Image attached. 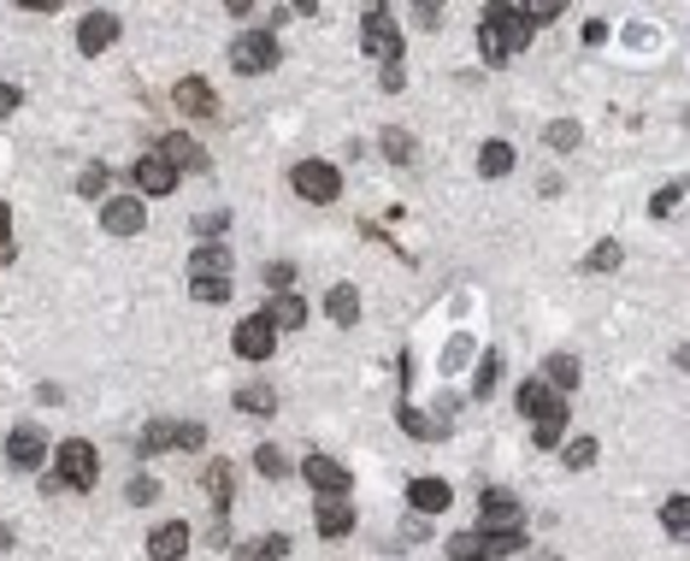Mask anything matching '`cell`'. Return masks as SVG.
<instances>
[{
	"instance_id": "f1b7e54d",
	"label": "cell",
	"mask_w": 690,
	"mask_h": 561,
	"mask_svg": "<svg viewBox=\"0 0 690 561\" xmlns=\"http://www.w3.org/2000/svg\"><path fill=\"white\" fill-rule=\"evenodd\" d=\"M513 172V148L508 142H485L478 148V178H508Z\"/></svg>"
},
{
	"instance_id": "484cf974",
	"label": "cell",
	"mask_w": 690,
	"mask_h": 561,
	"mask_svg": "<svg viewBox=\"0 0 690 561\" xmlns=\"http://www.w3.org/2000/svg\"><path fill=\"white\" fill-rule=\"evenodd\" d=\"M236 407H243V414L272 420V414H278V390L261 384V379H254V384H236Z\"/></svg>"
},
{
	"instance_id": "1f68e13d",
	"label": "cell",
	"mask_w": 690,
	"mask_h": 561,
	"mask_svg": "<svg viewBox=\"0 0 690 561\" xmlns=\"http://www.w3.org/2000/svg\"><path fill=\"white\" fill-rule=\"evenodd\" d=\"M496 384H502V354L485 349V361H478V379H473V396H478V402L496 396Z\"/></svg>"
},
{
	"instance_id": "f907efd6",
	"label": "cell",
	"mask_w": 690,
	"mask_h": 561,
	"mask_svg": "<svg viewBox=\"0 0 690 561\" xmlns=\"http://www.w3.org/2000/svg\"><path fill=\"white\" fill-rule=\"evenodd\" d=\"M413 19H420V30H437V24H443V7H420Z\"/></svg>"
},
{
	"instance_id": "5bb4252c",
	"label": "cell",
	"mask_w": 690,
	"mask_h": 561,
	"mask_svg": "<svg viewBox=\"0 0 690 561\" xmlns=\"http://www.w3.org/2000/svg\"><path fill=\"white\" fill-rule=\"evenodd\" d=\"M189 543H195V538H189L183 520H160V526L148 532V561H183Z\"/></svg>"
},
{
	"instance_id": "b9f144b4",
	"label": "cell",
	"mask_w": 690,
	"mask_h": 561,
	"mask_svg": "<svg viewBox=\"0 0 690 561\" xmlns=\"http://www.w3.org/2000/svg\"><path fill=\"white\" fill-rule=\"evenodd\" d=\"M261 278H266V290H272V296H289V284H296V266H289V261H266Z\"/></svg>"
},
{
	"instance_id": "4dcf8cb0",
	"label": "cell",
	"mask_w": 690,
	"mask_h": 561,
	"mask_svg": "<svg viewBox=\"0 0 690 561\" xmlns=\"http://www.w3.org/2000/svg\"><path fill=\"white\" fill-rule=\"evenodd\" d=\"M448 561H496V555H490L485 532H455L448 538Z\"/></svg>"
},
{
	"instance_id": "7a4b0ae2",
	"label": "cell",
	"mask_w": 690,
	"mask_h": 561,
	"mask_svg": "<svg viewBox=\"0 0 690 561\" xmlns=\"http://www.w3.org/2000/svg\"><path fill=\"white\" fill-rule=\"evenodd\" d=\"M526 42H531V30L513 12V0H490L485 19H478V54H485V65H508Z\"/></svg>"
},
{
	"instance_id": "7402d4cb",
	"label": "cell",
	"mask_w": 690,
	"mask_h": 561,
	"mask_svg": "<svg viewBox=\"0 0 690 561\" xmlns=\"http://www.w3.org/2000/svg\"><path fill=\"white\" fill-rule=\"evenodd\" d=\"M578 379H584V372H578V354H549V361H543V384L555 390V396L578 390Z\"/></svg>"
},
{
	"instance_id": "3957f363",
	"label": "cell",
	"mask_w": 690,
	"mask_h": 561,
	"mask_svg": "<svg viewBox=\"0 0 690 561\" xmlns=\"http://www.w3.org/2000/svg\"><path fill=\"white\" fill-rule=\"evenodd\" d=\"M54 485L60 490H95L100 485V449L89 437H65L54 449Z\"/></svg>"
},
{
	"instance_id": "ffe728a7",
	"label": "cell",
	"mask_w": 690,
	"mask_h": 561,
	"mask_svg": "<svg viewBox=\"0 0 690 561\" xmlns=\"http://www.w3.org/2000/svg\"><path fill=\"white\" fill-rule=\"evenodd\" d=\"M189 278H231V248L224 243H201L189 254Z\"/></svg>"
},
{
	"instance_id": "9a60e30c",
	"label": "cell",
	"mask_w": 690,
	"mask_h": 561,
	"mask_svg": "<svg viewBox=\"0 0 690 561\" xmlns=\"http://www.w3.org/2000/svg\"><path fill=\"white\" fill-rule=\"evenodd\" d=\"M478 515H485V532H502V526H520V497L502 485H490L485 497H478Z\"/></svg>"
},
{
	"instance_id": "4316f807",
	"label": "cell",
	"mask_w": 690,
	"mask_h": 561,
	"mask_svg": "<svg viewBox=\"0 0 690 561\" xmlns=\"http://www.w3.org/2000/svg\"><path fill=\"white\" fill-rule=\"evenodd\" d=\"M266 319H272V331H301L307 326V301L301 296H272Z\"/></svg>"
},
{
	"instance_id": "6da1fadb",
	"label": "cell",
	"mask_w": 690,
	"mask_h": 561,
	"mask_svg": "<svg viewBox=\"0 0 690 561\" xmlns=\"http://www.w3.org/2000/svg\"><path fill=\"white\" fill-rule=\"evenodd\" d=\"M513 407L531 420V444H538V449H555L566 437V420H573V414H566V402L543 379H526L520 390H513Z\"/></svg>"
},
{
	"instance_id": "2e32d148",
	"label": "cell",
	"mask_w": 690,
	"mask_h": 561,
	"mask_svg": "<svg viewBox=\"0 0 690 561\" xmlns=\"http://www.w3.org/2000/svg\"><path fill=\"white\" fill-rule=\"evenodd\" d=\"M130 183H136L142 195H171V190H178V172H171L160 155H142V160L130 166Z\"/></svg>"
},
{
	"instance_id": "8d00e7d4",
	"label": "cell",
	"mask_w": 690,
	"mask_h": 561,
	"mask_svg": "<svg viewBox=\"0 0 690 561\" xmlns=\"http://www.w3.org/2000/svg\"><path fill=\"white\" fill-rule=\"evenodd\" d=\"M254 473H261V479H284V473H289L284 449L278 444H261V449H254Z\"/></svg>"
},
{
	"instance_id": "8992f818",
	"label": "cell",
	"mask_w": 690,
	"mask_h": 561,
	"mask_svg": "<svg viewBox=\"0 0 690 561\" xmlns=\"http://www.w3.org/2000/svg\"><path fill=\"white\" fill-rule=\"evenodd\" d=\"M278 36L272 30H243V36L231 42V72H243V77H261V72H272L278 65Z\"/></svg>"
},
{
	"instance_id": "603a6c76",
	"label": "cell",
	"mask_w": 690,
	"mask_h": 561,
	"mask_svg": "<svg viewBox=\"0 0 690 561\" xmlns=\"http://www.w3.org/2000/svg\"><path fill=\"white\" fill-rule=\"evenodd\" d=\"M289 555V532H261L248 543H236V561H284Z\"/></svg>"
},
{
	"instance_id": "d6986e66",
	"label": "cell",
	"mask_w": 690,
	"mask_h": 561,
	"mask_svg": "<svg viewBox=\"0 0 690 561\" xmlns=\"http://www.w3.org/2000/svg\"><path fill=\"white\" fill-rule=\"evenodd\" d=\"M201 485H206V497H213V508H219V520H231L224 508H231V497H236V479H231V462H206L201 467Z\"/></svg>"
},
{
	"instance_id": "f35d334b",
	"label": "cell",
	"mask_w": 690,
	"mask_h": 561,
	"mask_svg": "<svg viewBox=\"0 0 690 561\" xmlns=\"http://www.w3.org/2000/svg\"><path fill=\"white\" fill-rule=\"evenodd\" d=\"M661 526L672 538H684L690 532V497H667V508H661Z\"/></svg>"
},
{
	"instance_id": "ac0fdd59",
	"label": "cell",
	"mask_w": 690,
	"mask_h": 561,
	"mask_svg": "<svg viewBox=\"0 0 690 561\" xmlns=\"http://www.w3.org/2000/svg\"><path fill=\"white\" fill-rule=\"evenodd\" d=\"M395 426H402L407 437H431V444H437V437H448V426H443V420L420 414V407H413V396H402V402H395Z\"/></svg>"
},
{
	"instance_id": "f6af8a7d",
	"label": "cell",
	"mask_w": 690,
	"mask_h": 561,
	"mask_svg": "<svg viewBox=\"0 0 690 561\" xmlns=\"http://www.w3.org/2000/svg\"><path fill=\"white\" fill-rule=\"evenodd\" d=\"M178 449H206V426H201V420H183V426H178Z\"/></svg>"
},
{
	"instance_id": "9c48e42d",
	"label": "cell",
	"mask_w": 690,
	"mask_h": 561,
	"mask_svg": "<svg viewBox=\"0 0 690 561\" xmlns=\"http://www.w3.org/2000/svg\"><path fill=\"white\" fill-rule=\"evenodd\" d=\"M7 462L19 467V473H36V467L47 462V437H42L36 420H24V426L7 432Z\"/></svg>"
},
{
	"instance_id": "44dd1931",
	"label": "cell",
	"mask_w": 690,
	"mask_h": 561,
	"mask_svg": "<svg viewBox=\"0 0 690 561\" xmlns=\"http://www.w3.org/2000/svg\"><path fill=\"white\" fill-rule=\"evenodd\" d=\"M166 449H178V420H148L142 437H136V455L153 462V455H166Z\"/></svg>"
},
{
	"instance_id": "ba28073f",
	"label": "cell",
	"mask_w": 690,
	"mask_h": 561,
	"mask_svg": "<svg viewBox=\"0 0 690 561\" xmlns=\"http://www.w3.org/2000/svg\"><path fill=\"white\" fill-rule=\"evenodd\" d=\"M231 349L243 354V361L261 367V361H272V349H278V331H272V319H266V314H248L243 326L231 331Z\"/></svg>"
},
{
	"instance_id": "60d3db41",
	"label": "cell",
	"mask_w": 690,
	"mask_h": 561,
	"mask_svg": "<svg viewBox=\"0 0 690 561\" xmlns=\"http://www.w3.org/2000/svg\"><path fill=\"white\" fill-rule=\"evenodd\" d=\"M153 497H160V479H153V473H136V479L125 485V502L130 508H148Z\"/></svg>"
},
{
	"instance_id": "7dc6e473",
	"label": "cell",
	"mask_w": 690,
	"mask_h": 561,
	"mask_svg": "<svg viewBox=\"0 0 690 561\" xmlns=\"http://www.w3.org/2000/svg\"><path fill=\"white\" fill-rule=\"evenodd\" d=\"M19 107H24V89L19 83H0V118H12Z\"/></svg>"
},
{
	"instance_id": "74e56055",
	"label": "cell",
	"mask_w": 690,
	"mask_h": 561,
	"mask_svg": "<svg viewBox=\"0 0 690 561\" xmlns=\"http://www.w3.org/2000/svg\"><path fill=\"white\" fill-rule=\"evenodd\" d=\"M619 261H626L619 243H596L591 254H584V272H619Z\"/></svg>"
},
{
	"instance_id": "681fc988",
	"label": "cell",
	"mask_w": 690,
	"mask_h": 561,
	"mask_svg": "<svg viewBox=\"0 0 690 561\" xmlns=\"http://www.w3.org/2000/svg\"><path fill=\"white\" fill-rule=\"evenodd\" d=\"M467 354H473V337H467V331H460V337H455V343H448V367H460V361H467Z\"/></svg>"
},
{
	"instance_id": "d6a6232c",
	"label": "cell",
	"mask_w": 690,
	"mask_h": 561,
	"mask_svg": "<svg viewBox=\"0 0 690 561\" xmlns=\"http://www.w3.org/2000/svg\"><path fill=\"white\" fill-rule=\"evenodd\" d=\"M485 532V526H478ZM485 543H490V555L502 561V555H520L526 550V526H502V532H485Z\"/></svg>"
},
{
	"instance_id": "52a82bcc",
	"label": "cell",
	"mask_w": 690,
	"mask_h": 561,
	"mask_svg": "<svg viewBox=\"0 0 690 561\" xmlns=\"http://www.w3.org/2000/svg\"><path fill=\"white\" fill-rule=\"evenodd\" d=\"M301 479L314 485L319 502H349V490H354V473L342 467V462H331V455H319V449L301 462Z\"/></svg>"
},
{
	"instance_id": "5b68a950",
	"label": "cell",
	"mask_w": 690,
	"mask_h": 561,
	"mask_svg": "<svg viewBox=\"0 0 690 561\" xmlns=\"http://www.w3.org/2000/svg\"><path fill=\"white\" fill-rule=\"evenodd\" d=\"M289 190H296L301 201H314V208H331V201L342 195V172L331 160H301L296 172H289Z\"/></svg>"
},
{
	"instance_id": "277c9868",
	"label": "cell",
	"mask_w": 690,
	"mask_h": 561,
	"mask_svg": "<svg viewBox=\"0 0 690 561\" xmlns=\"http://www.w3.org/2000/svg\"><path fill=\"white\" fill-rule=\"evenodd\" d=\"M360 47H367L372 60H384V65H402V30H395V12L384 7V0H372L367 7V19H360Z\"/></svg>"
},
{
	"instance_id": "816d5d0a",
	"label": "cell",
	"mask_w": 690,
	"mask_h": 561,
	"mask_svg": "<svg viewBox=\"0 0 690 561\" xmlns=\"http://www.w3.org/2000/svg\"><path fill=\"white\" fill-rule=\"evenodd\" d=\"M584 42H591V47H602V42H608V24H602V19H591V24H584Z\"/></svg>"
},
{
	"instance_id": "f546056e",
	"label": "cell",
	"mask_w": 690,
	"mask_h": 561,
	"mask_svg": "<svg viewBox=\"0 0 690 561\" xmlns=\"http://www.w3.org/2000/svg\"><path fill=\"white\" fill-rule=\"evenodd\" d=\"M378 148H384V160L407 166V160H413V130H402V125H384V130H378Z\"/></svg>"
},
{
	"instance_id": "bcb514c9",
	"label": "cell",
	"mask_w": 690,
	"mask_h": 561,
	"mask_svg": "<svg viewBox=\"0 0 690 561\" xmlns=\"http://www.w3.org/2000/svg\"><path fill=\"white\" fill-rule=\"evenodd\" d=\"M679 201H684V190H679V183H667V190H661V195L649 201V213H655V219H667L672 208H679Z\"/></svg>"
},
{
	"instance_id": "8fae6325",
	"label": "cell",
	"mask_w": 690,
	"mask_h": 561,
	"mask_svg": "<svg viewBox=\"0 0 690 561\" xmlns=\"http://www.w3.org/2000/svg\"><path fill=\"white\" fill-rule=\"evenodd\" d=\"M171 107L183 118H219V95L206 77H178V89H171Z\"/></svg>"
},
{
	"instance_id": "836d02e7",
	"label": "cell",
	"mask_w": 690,
	"mask_h": 561,
	"mask_svg": "<svg viewBox=\"0 0 690 561\" xmlns=\"http://www.w3.org/2000/svg\"><path fill=\"white\" fill-rule=\"evenodd\" d=\"M513 12L526 19V30L531 24H555L561 19V0H513Z\"/></svg>"
},
{
	"instance_id": "83f0119b",
	"label": "cell",
	"mask_w": 690,
	"mask_h": 561,
	"mask_svg": "<svg viewBox=\"0 0 690 561\" xmlns=\"http://www.w3.org/2000/svg\"><path fill=\"white\" fill-rule=\"evenodd\" d=\"M578 142H584V125H578V118H555V125L543 130V148H555V155H573Z\"/></svg>"
},
{
	"instance_id": "d590c367",
	"label": "cell",
	"mask_w": 690,
	"mask_h": 561,
	"mask_svg": "<svg viewBox=\"0 0 690 561\" xmlns=\"http://www.w3.org/2000/svg\"><path fill=\"white\" fill-rule=\"evenodd\" d=\"M107 166H100V160H89V166H83V172H77V195L83 201H95V195H107Z\"/></svg>"
},
{
	"instance_id": "ee69618b",
	"label": "cell",
	"mask_w": 690,
	"mask_h": 561,
	"mask_svg": "<svg viewBox=\"0 0 690 561\" xmlns=\"http://www.w3.org/2000/svg\"><path fill=\"white\" fill-rule=\"evenodd\" d=\"M224 231H231V213H201V219H195V236H201V243H219Z\"/></svg>"
},
{
	"instance_id": "30bf717a",
	"label": "cell",
	"mask_w": 690,
	"mask_h": 561,
	"mask_svg": "<svg viewBox=\"0 0 690 561\" xmlns=\"http://www.w3.org/2000/svg\"><path fill=\"white\" fill-rule=\"evenodd\" d=\"M118 30H125V24H118V12L95 7V12H83V24H77V47L95 60V54H107V47L118 42Z\"/></svg>"
},
{
	"instance_id": "ab89813d",
	"label": "cell",
	"mask_w": 690,
	"mask_h": 561,
	"mask_svg": "<svg viewBox=\"0 0 690 561\" xmlns=\"http://www.w3.org/2000/svg\"><path fill=\"white\" fill-rule=\"evenodd\" d=\"M189 296L206 301V308H213V301H231V278H189Z\"/></svg>"
},
{
	"instance_id": "e0dca14e",
	"label": "cell",
	"mask_w": 690,
	"mask_h": 561,
	"mask_svg": "<svg viewBox=\"0 0 690 561\" xmlns=\"http://www.w3.org/2000/svg\"><path fill=\"white\" fill-rule=\"evenodd\" d=\"M407 502H413V515H443V508L455 502V490H448V479H413Z\"/></svg>"
},
{
	"instance_id": "4fadbf2b",
	"label": "cell",
	"mask_w": 690,
	"mask_h": 561,
	"mask_svg": "<svg viewBox=\"0 0 690 561\" xmlns=\"http://www.w3.org/2000/svg\"><path fill=\"white\" fill-rule=\"evenodd\" d=\"M153 155H160L171 172H206V166H213L195 136H160V148H153Z\"/></svg>"
},
{
	"instance_id": "d4e9b609",
	"label": "cell",
	"mask_w": 690,
	"mask_h": 561,
	"mask_svg": "<svg viewBox=\"0 0 690 561\" xmlns=\"http://www.w3.org/2000/svg\"><path fill=\"white\" fill-rule=\"evenodd\" d=\"M314 526H319V538H349L354 532V508L349 502H319Z\"/></svg>"
},
{
	"instance_id": "c3c4849f",
	"label": "cell",
	"mask_w": 690,
	"mask_h": 561,
	"mask_svg": "<svg viewBox=\"0 0 690 561\" xmlns=\"http://www.w3.org/2000/svg\"><path fill=\"white\" fill-rule=\"evenodd\" d=\"M378 89H384V95H402V89H407V72H402V65H384V77H378Z\"/></svg>"
},
{
	"instance_id": "cb8c5ba5",
	"label": "cell",
	"mask_w": 690,
	"mask_h": 561,
	"mask_svg": "<svg viewBox=\"0 0 690 561\" xmlns=\"http://www.w3.org/2000/svg\"><path fill=\"white\" fill-rule=\"evenodd\" d=\"M325 314H331V326H360V290H354V284H331Z\"/></svg>"
},
{
	"instance_id": "e575fe53",
	"label": "cell",
	"mask_w": 690,
	"mask_h": 561,
	"mask_svg": "<svg viewBox=\"0 0 690 561\" xmlns=\"http://www.w3.org/2000/svg\"><path fill=\"white\" fill-rule=\"evenodd\" d=\"M596 455H602V444H596V437H573V444L561 449V462H566V473H584V467L596 462Z\"/></svg>"
},
{
	"instance_id": "7bdbcfd3",
	"label": "cell",
	"mask_w": 690,
	"mask_h": 561,
	"mask_svg": "<svg viewBox=\"0 0 690 561\" xmlns=\"http://www.w3.org/2000/svg\"><path fill=\"white\" fill-rule=\"evenodd\" d=\"M19 261V243H12V208L0 201V266H12Z\"/></svg>"
},
{
	"instance_id": "f5cc1de1",
	"label": "cell",
	"mask_w": 690,
	"mask_h": 561,
	"mask_svg": "<svg viewBox=\"0 0 690 561\" xmlns=\"http://www.w3.org/2000/svg\"><path fill=\"white\" fill-rule=\"evenodd\" d=\"M531 561H561V555H531Z\"/></svg>"
},
{
	"instance_id": "7c38bea8",
	"label": "cell",
	"mask_w": 690,
	"mask_h": 561,
	"mask_svg": "<svg viewBox=\"0 0 690 561\" xmlns=\"http://www.w3.org/2000/svg\"><path fill=\"white\" fill-rule=\"evenodd\" d=\"M142 225H148L142 195H113L107 208H100V231H113V236H136Z\"/></svg>"
}]
</instances>
